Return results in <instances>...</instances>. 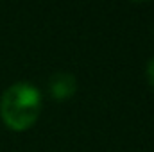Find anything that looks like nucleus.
<instances>
[{
	"label": "nucleus",
	"mask_w": 154,
	"mask_h": 152,
	"mask_svg": "<svg viewBox=\"0 0 154 152\" xmlns=\"http://www.w3.org/2000/svg\"><path fill=\"white\" fill-rule=\"evenodd\" d=\"M41 111V93L31 82L20 81L11 84L0 99V116L13 131L29 129Z\"/></svg>",
	"instance_id": "1"
},
{
	"label": "nucleus",
	"mask_w": 154,
	"mask_h": 152,
	"mask_svg": "<svg viewBox=\"0 0 154 152\" xmlns=\"http://www.w3.org/2000/svg\"><path fill=\"white\" fill-rule=\"evenodd\" d=\"M48 88L54 99L57 100H65L70 99L77 90V79L68 72H57L50 77L48 81Z\"/></svg>",
	"instance_id": "2"
},
{
	"label": "nucleus",
	"mask_w": 154,
	"mask_h": 152,
	"mask_svg": "<svg viewBox=\"0 0 154 152\" xmlns=\"http://www.w3.org/2000/svg\"><path fill=\"white\" fill-rule=\"evenodd\" d=\"M147 79H149L151 86L154 88V57L147 63Z\"/></svg>",
	"instance_id": "3"
}]
</instances>
